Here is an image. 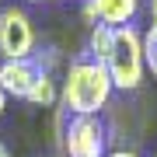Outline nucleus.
Returning a JSON list of instances; mask_svg holds the SVG:
<instances>
[{
    "mask_svg": "<svg viewBox=\"0 0 157 157\" xmlns=\"http://www.w3.org/2000/svg\"><path fill=\"white\" fill-rule=\"evenodd\" d=\"M112 98H115V84H112V73H108L105 63L87 59L80 52L63 67L59 105L70 115H105L112 108Z\"/></svg>",
    "mask_w": 157,
    "mask_h": 157,
    "instance_id": "obj_1",
    "label": "nucleus"
},
{
    "mask_svg": "<svg viewBox=\"0 0 157 157\" xmlns=\"http://www.w3.org/2000/svg\"><path fill=\"white\" fill-rule=\"evenodd\" d=\"M105 67L112 73L115 91L133 94V91L143 87V80H147V56H143V28L140 25H122V28H115V42H112V52H108Z\"/></svg>",
    "mask_w": 157,
    "mask_h": 157,
    "instance_id": "obj_2",
    "label": "nucleus"
},
{
    "mask_svg": "<svg viewBox=\"0 0 157 157\" xmlns=\"http://www.w3.org/2000/svg\"><path fill=\"white\" fill-rule=\"evenodd\" d=\"M112 150V126L105 115H70L59 140V157H105Z\"/></svg>",
    "mask_w": 157,
    "mask_h": 157,
    "instance_id": "obj_3",
    "label": "nucleus"
},
{
    "mask_svg": "<svg viewBox=\"0 0 157 157\" xmlns=\"http://www.w3.org/2000/svg\"><path fill=\"white\" fill-rule=\"evenodd\" d=\"M39 49V32L25 7H0V59H32Z\"/></svg>",
    "mask_w": 157,
    "mask_h": 157,
    "instance_id": "obj_4",
    "label": "nucleus"
},
{
    "mask_svg": "<svg viewBox=\"0 0 157 157\" xmlns=\"http://www.w3.org/2000/svg\"><path fill=\"white\" fill-rule=\"evenodd\" d=\"M143 11V0H80V14H84L87 28L91 25H136V17Z\"/></svg>",
    "mask_w": 157,
    "mask_h": 157,
    "instance_id": "obj_5",
    "label": "nucleus"
},
{
    "mask_svg": "<svg viewBox=\"0 0 157 157\" xmlns=\"http://www.w3.org/2000/svg\"><path fill=\"white\" fill-rule=\"evenodd\" d=\"M39 77H42V70L35 59H0V91L7 98L25 101Z\"/></svg>",
    "mask_w": 157,
    "mask_h": 157,
    "instance_id": "obj_6",
    "label": "nucleus"
},
{
    "mask_svg": "<svg viewBox=\"0 0 157 157\" xmlns=\"http://www.w3.org/2000/svg\"><path fill=\"white\" fill-rule=\"evenodd\" d=\"M112 42H115V28L112 25H91L87 28V42H84V56L105 63L108 52H112Z\"/></svg>",
    "mask_w": 157,
    "mask_h": 157,
    "instance_id": "obj_7",
    "label": "nucleus"
},
{
    "mask_svg": "<svg viewBox=\"0 0 157 157\" xmlns=\"http://www.w3.org/2000/svg\"><path fill=\"white\" fill-rule=\"evenodd\" d=\"M25 101L35 105V108H56L59 105V77H56V73H42Z\"/></svg>",
    "mask_w": 157,
    "mask_h": 157,
    "instance_id": "obj_8",
    "label": "nucleus"
},
{
    "mask_svg": "<svg viewBox=\"0 0 157 157\" xmlns=\"http://www.w3.org/2000/svg\"><path fill=\"white\" fill-rule=\"evenodd\" d=\"M35 63H39V70L42 73H56L59 67H67L70 59H63V52H59V45H52V42H42L39 49H35Z\"/></svg>",
    "mask_w": 157,
    "mask_h": 157,
    "instance_id": "obj_9",
    "label": "nucleus"
},
{
    "mask_svg": "<svg viewBox=\"0 0 157 157\" xmlns=\"http://www.w3.org/2000/svg\"><path fill=\"white\" fill-rule=\"evenodd\" d=\"M143 56H147V73L157 80V28H143Z\"/></svg>",
    "mask_w": 157,
    "mask_h": 157,
    "instance_id": "obj_10",
    "label": "nucleus"
},
{
    "mask_svg": "<svg viewBox=\"0 0 157 157\" xmlns=\"http://www.w3.org/2000/svg\"><path fill=\"white\" fill-rule=\"evenodd\" d=\"M105 157H140V154H136L133 147H112V150H108Z\"/></svg>",
    "mask_w": 157,
    "mask_h": 157,
    "instance_id": "obj_11",
    "label": "nucleus"
},
{
    "mask_svg": "<svg viewBox=\"0 0 157 157\" xmlns=\"http://www.w3.org/2000/svg\"><path fill=\"white\" fill-rule=\"evenodd\" d=\"M147 14H150V25L157 28V0H147Z\"/></svg>",
    "mask_w": 157,
    "mask_h": 157,
    "instance_id": "obj_12",
    "label": "nucleus"
},
{
    "mask_svg": "<svg viewBox=\"0 0 157 157\" xmlns=\"http://www.w3.org/2000/svg\"><path fill=\"white\" fill-rule=\"evenodd\" d=\"M0 157H14V150H11V147H7L4 140H0Z\"/></svg>",
    "mask_w": 157,
    "mask_h": 157,
    "instance_id": "obj_13",
    "label": "nucleus"
},
{
    "mask_svg": "<svg viewBox=\"0 0 157 157\" xmlns=\"http://www.w3.org/2000/svg\"><path fill=\"white\" fill-rule=\"evenodd\" d=\"M4 112H7V94L0 91V119H4Z\"/></svg>",
    "mask_w": 157,
    "mask_h": 157,
    "instance_id": "obj_14",
    "label": "nucleus"
},
{
    "mask_svg": "<svg viewBox=\"0 0 157 157\" xmlns=\"http://www.w3.org/2000/svg\"><path fill=\"white\" fill-rule=\"evenodd\" d=\"M28 4H59V0H28Z\"/></svg>",
    "mask_w": 157,
    "mask_h": 157,
    "instance_id": "obj_15",
    "label": "nucleus"
},
{
    "mask_svg": "<svg viewBox=\"0 0 157 157\" xmlns=\"http://www.w3.org/2000/svg\"><path fill=\"white\" fill-rule=\"evenodd\" d=\"M154 157H157V154H154Z\"/></svg>",
    "mask_w": 157,
    "mask_h": 157,
    "instance_id": "obj_16",
    "label": "nucleus"
}]
</instances>
